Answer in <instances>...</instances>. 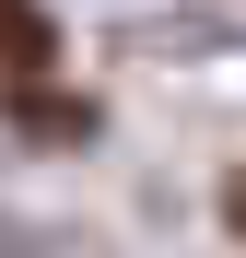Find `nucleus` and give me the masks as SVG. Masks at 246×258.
I'll use <instances>...</instances> for the list:
<instances>
[{
    "mask_svg": "<svg viewBox=\"0 0 246 258\" xmlns=\"http://www.w3.org/2000/svg\"><path fill=\"white\" fill-rule=\"evenodd\" d=\"M0 82L12 94H47V12L35 0H0Z\"/></svg>",
    "mask_w": 246,
    "mask_h": 258,
    "instance_id": "1",
    "label": "nucleus"
},
{
    "mask_svg": "<svg viewBox=\"0 0 246 258\" xmlns=\"http://www.w3.org/2000/svg\"><path fill=\"white\" fill-rule=\"evenodd\" d=\"M0 258H47V246H35V235H24V223H0Z\"/></svg>",
    "mask_w": 246,
    "mask_h": 258,
    "instance_id": "2",
    "label": "nucleus"
},
{
    "mask_svg": "<svg viewBox=\"0 0 246 258\" xmlns=\"http://www.w3.org/2000/svg\"><path fill=\"white\" fill-rule=\"evenodd\" d=\"M223 223H234V235H246V176H234V188H223Z\"/></svg>",
    "mask_w": 246,
    "mask_h": 258,
    "instance_id": "3",
    "label": "nucleus"
}]
</instances>
